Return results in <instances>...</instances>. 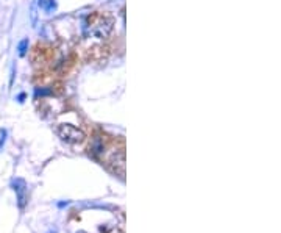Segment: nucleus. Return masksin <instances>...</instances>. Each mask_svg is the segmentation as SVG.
<instances>
[{
	"mask_svg": "<svg viewBox=\"0 0 281 233\" xmlns=\"http://www.w3.org/2000/svg\"><path fill=\"white\" fill-rule=\"evenodd\" d=\"M114 30V17L108 13L97 11L86 19V34L94 39H107Z\"/></svg>",
	"mask_w": 281,
	"mask_h": 233,
	"instance_id": "f257e3e1",
	"label": "nucleus"
},
{
	"mask_svg": "<svg viewBox=\"0 0 281 233\" xmlns=\"http://www.w3.org/2000/svg\"><path fill=\"white\" fill-rule=\"evenodd\" d=\"M55 133L61 141H64L67 144H81L86 139L84 132L72 124H58L55 127Z\"/></svg>",
	"mask_w": 281,
	"mask_h": 233,
	"instance_id": "f03ea898",
	"label": "nucleus"
},
{
	"mask_svg": "<svg viewBox=\"0 0 281 233\" xmlns=\"http://www.w3.org/2000/svg\"><path fill=\"white\" fill-rule=\"evenodd\" d=\"M105 163H107V166L114 174L124 177L125 175V149H124V146H121L119 149H111L109 155L107 157V160H105Z\"/></svg>",
	"mask_w": 281,
	"mask_h": 233,
	"instance_id": "7ed1b4c3",
	"label": "nucleus"
},
{
	"mask_svg": "<svg viewBox=\"0 0 281 233\" xmlns=\"http://www.w3.org/2000/svg\"><path fill=\"white\" fill-rule=\"evenodd\" d=\"M53 56L52 49H47L44 46H38L33 52V63L34 65H46V63L50 61Z\"/></svg>",
	"mask_w": 281,
	"mask_h": 233,
	"instance_id": "20e7f679",
	"label": "nucleus"
},
{
	"mask_svg": "<svg viewBox=\"0 0 281 233\" xmlns=\"http://www.w3.org/2000/svg\"><path fill=\"white\" fill-rule=\"evenodd\" d=\"M14 191L17 193L19 207L22 208L25 205V200H27V197H25V183L22 180H16V182H14Z\"/></svg>",
	"mask_w": 281,
	"mask_h": 233,
	"instance_id": "39448f33",
	"label": "nucleus"
},
{
	"mask_svg": "<svg viewBox=\"0 0 281 233\" xmlns=\"http://www.w3.org/2000/svg\"><path fill=\"white\" fill-rule=\"evenodd\" d=\"M19 55H25L27 53V49H28V39H22L19 42Z\"/></svg>",
	"mask_w": 281,
	"mask_h": 233,
	"instance_id": "423d86ee",
	"label": "nucleus"
}]
</instances>
